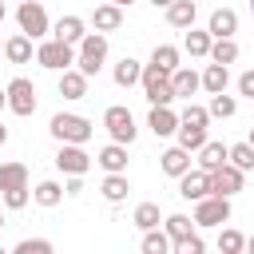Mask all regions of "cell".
Returning a JSON list of instances; mask_svg holds the SVG:
<instances>
[{"label": "cell", "mask_w": 254, "mask_h": 254, "mask_svg": "<svg viewBox=\"0 0 254 254\" xmlns=\"http://www.w3.org/2000/svg\"><path fill=\"white\" fill-rule=\"evenodd\" d=\"M103 60H107V32H87V36L75 44V67L91 79V75H99Z\"/></svg>", "instance_id": "obj_1"}, {"label": "cell", "mask_w": 254, "mask_h": 254, "mask_svg": "<svg viewBox=\"0 0 254 254\" xmlns=\"http://www.w3.org/2000/svg\"><path fill=\"white\" fill-rule=\"evenodd\" d=\"M48 131H52L60 143H87L95 127H91V119H83V115L56 111V115H52V123H48Z\"/></svg>", "instance_id": "obj_2"}, {"label": "cell", "mask_w": 254, "mask_h": 254, "mask_svg": "<svg viewBox=\"0 0 254 254\" xmlns=\"http://www.w3.org/2000/svg\"><path fill=\"white\" fill-rule=\"evenodd\" d=\"M16 24H20V32L32 36V40H44V36L52 32L48 8H44L40 0H20V4H16Z\"/></svg>", "instance_id": "obj_3"}, {"label": "cell", "mask_w": 254, "mask_h": 254, "mask_svg": "<svg viewBox=\"0 0 254 254\" xmlns=\"http://www.w3.org/2000/svg\"><path fill=\"white\" fill-rule=\"evenodd\" d=\"M143 95L147 103H175V87H171V71H163L159 64H143Z\"/></svg>", "instance_id": "obj_4"}, {"label": "cell", "mask_w": 254, "mask_h": 254, "mask_svg": "<svg viewBox=\"0 0 254 254\" xmlns=\"http://www.w3.org/2000/svg\"><path fill=\"white\" fill-rule=\"evenodd\" d=\"M103 127H107V135L115 139V143H135V135H139V127H135V115L123 107V103H111L107 111H103Z\"/></svg>", "instance_id": "obj_5"}, {"label": "cell", "mask_w": 254, "mask_h": 254, "mask_svg": "<svg viewBox=\"0 0 254 254\" xmlns=\"http://www.w3.org/2000/svg\"><path fill=\"white\" fill-rule=\"evenodd\" d=\"M36 64H40V67H48V71H64V67H71V64H75V48L52 36V40H44V44L36 48Z\"/></svg>", "instance_id": "obj_6"}, {"label": "cell", "mask_w": 254, "mask_h": 254, "mask_svg": "<svg viewBox=\"0 0 254 254\" xmlns=\"http://www.w3.org/2000/svg\"><path fill=\"white\" fill-rule=\"evenodd\" d=\"M230 222V198L226 194H202L194 202V226H222Z\"/></svg>", "instance_id": "obj_7"}, {"label": "cell", "mask_w": 254, "mask_h": 254, "mask_svg": "<svg viewBox=\"0 0 254 254\" xmlns=\"http://www.w3.org/2000/svg\"><path fill=\"white\" fill-rule=\"evenodd\" d=\"M4 91H8V111H12V115H32V111H36V83H32V79L16 75Z\"/></svg>", "instance_id": "obj_8"}, {"label": "cell", "mask_w": 254, "mask_h": 254, "mask_svg": "<svg viewBox=\"0 0 254 254\" xmlns=\"http://www.w3.org/2000/svg\"><path fill=\"white\" fill-rule=\"evenodd\" d=\"M56 167H60L64 175H87V171H91V155L83 151V143H60Z\"/></svg>", "instance_id": "obj_9"}, {"label": "cell", "mask_w": 254, "mask_h": 254, "mask_svg": "<svg viewBox=\"0 0 254 254\" xmlns=\"http://www.w3.org/2000/svg\"><path fill=\"white\" fill-rule=\"evenodd\" d=\"M242 183H246V171H238L234 163H222V167L210 171V194H226V198H234V194L242 190Z\"/></svg>", "instance_id": "obj_10"}, {"label": "cell", "mask_w": 254, "mask_h": 254, "mask_svg": "<svg viewBox=\"0 0 254 254\" xmlns=\"http://www.w3.org/2000/svg\"><path fill=\"white\" fill-rule=\"evenodd\" d=\"M179 194H183L187 202H198L202 194H210V171H202V167L183 171V175H179Z\"/></svg>", "instance_id": "obj_11"}, {"label": "cell", "mask_w": 254, "mask_h": 254, "mask_svg": "<svg viewBox=\"0 0 254 254\" xmlns=\"http://www.w3.org/2000/svg\"><path fill=\"white\" fill-rule=\"evenodd\" d=\"M147 127H151L159 139H167V135H175V127H179V111H171V103H151Z\"/></svg>", "instance_id": "obj_12"}, {"label": "cell", "mask_w": 254, "mask_h": 254, "mask_svg": "<svg viewBox=\"0 0 254 254\" xmlns=\"http://www.w3.org/2000/svg\"><path fill=\"white\" fill-rule=\"evenodd\" d=\"M52 36L75 48V44H79V40L87 36V20H83V16H60V20L52 24Z\"/></svg>", "instance_id": "obj_13"}, {"label": "cell", "mask_w": 254, "mask_h": 254, "mask_svg": "<svg viewBox=\"0 0 254 254\" xmlns=\"http://www.w3.org/2000/svg\"><path fill=\"white\" fill-rule=\"evenodd\" d=\"M91 28L95 32H119L123 28V8L119 4H95V12H91Z\"/></svg>", "instance_id": "obj_14"}, {"label": "cell", "mask_w": 254, "mask_h": 254, "mask_svg": "<svg viewBox=\"0 0 254 254\" xmlns=\"http://www.w3.org/2000/svg\"><path fill=\"white\" fill-rule=\"evenodd\" d=\"M36 40L32 36H24V32H16V36H8L4 40V60L8 64H32V56H36V48H32Z\"/></svg>", "instance_id": "obj_15"}, {"label": "cell", "mask_w": 254, "mask_h": 254, "mask_svg": "<svg viewBox=\"0 0 254 254\" xmlns=\"http://www.w3.org/2000/svg\"><path fill=\"white\" fill-rule=\"evenodd\" d=\"M159 171H163V175H171V179H179L183 171H190V151H187V147H179V143H175V147H167V151L159 155Z\"/></svg>", "instance_id": "obj_16"}, {"label": "cell", "mask_w": 254, "mask_h": 254, "mask_svg": "<svg viewBox=\"0 0 254 254\" xmlns=\"http://www.w3.org/2000/svg\"><path fill=\"white\" fill-rule=\"evenodd\" d=\"M171 87H175V99H190V95L202 87V79H198L194 67H183V64H179V67L171 71Z\"/></svg>", "instance_id": "obj_17"}, {"label": "cell", "mask_w": 254, "mask_h": 254, "mask_svg": "<svg viewBox=\"0 0 254 254\" xmlns=\"http://www.w3.org/2000/svg\"><path fill=\"white\" fill-rule=\"evenodd\" d=\"M60 95L64 99H87V75L79 67H64L60 71Z\"/></svg>", "instance_id": "obj_18"}, {"label": "cell", "mask_w": 254, "mask_h": 254, "mask_svg": "<svg viewBox=\"0 0 254 254\" xmlns=\"http://www.w3.org/2000/svg\"><path fill=\"white\" fill-rule=\"evenodd\" d=\"M198 79H202V91H206V95H218V91H226V83H230V67L210 60V64L202 67V75H198Z\"/></svg>", "instance_id": "obj_19"}, {"label": "cell", "mask_w": 254, "mask_h": 254, "mask_svg": "<svg viewBox=\"0 0 254 254\" xmlns=\"http://www.w3.org/2000/svg\"><path fill=\"white\" fill-rule=\"evenodd\" d=\"M95 163H99L107 175H115V171H127V143H115V139H111V143H107V147L95 155Z\"/></svg>", "instance_id": "obj_20"}, {"label": "cell", "mask_w": 254, "mask_h": 254, "mask_svg": "<svg viewBox=\"0 0 254 254\" xmlns=\"http://www.w3.org/2000/svg\"><path fill=\"white\" fill-rule=\"evenodd\" d=\"M194 16H198V4H194V0H171V4H167V24H171V28H183V32H187V28L194 24Z\"/></svg>", "instance_id": "obj_21"}, {"label": "cell", "mask_w": 254, "mask_h": 254, "mask_svg": "<svg viewBox=\"0 0 254 254\" xmlns=\"http://www.w3.org/2000/svg\"><path fill=\"white\" fill-rule=\"evenodd\" d=\"M206 32H210L214 40H218V36H234V32H238V12H234V8H214Z\"/></svg>", "instance_id": "obj_22"}, {"label": "cell", "mask_w": 254, "mask_h": 254, "mask_svg": "<svg viewBox=\"0 0 254 254\" xmlns=\"http://www.w3.org/2000/svg\"><path fill=\"white\" fill-rule=\"evenodd\" d=\"M210 40H214L210 32H202V28H194V24H190V28H187V36H183V52H187L190 60H206Z\"/></svg>", "instance_id": "obj_23"}, {"label": "cell", "mask_w": 254, "mask_h": 254, "mask_svg": "<svg viewBox=\"0 0 254 254\" xmlns=\"http://www.w3.org/2000/svg\"><path fill=\"white\" fill-rule=\"evenodd\" d=\"M32 202H36V206H44V210H52V206H60V202H64V187H60L56 179H44V183H36Z\"/></svg>", "instance_id": "obj_24"}, {"label": "cell", "mask_w": 254, "mask_h": 254, "mask_svg": "<svg viewBox=\"0 0 254 254\" xmlns=\"http://www.w3.org/2000/svg\"><path fill=\"white\" fill-rule=\"evenodd\" d=\"M194 155H198V167H202V171H214V167H222V163H226V143L206 139V143H202Z\"/></svg>", "instance_id": "obj_25"}, {"label": "cell", "mask_w": 254, "mask_h": 254, "mask_svg": "<svg viewBox=\"0 0 254 254\" xmlns=\"http://www.w3.org/2000/svg\"><path fill=\"white\" fill-rule=\"evenodd\" d=\"M99 190H103V198H107V202H123V198L131 194V183H127V171H115V175H107V179L99 183Z\"/></svg>", "instance_id": "obj_26"}, {"label": "cell", "mask_w": 254, "mask_h": 254, "mask_svg": "<svg viewBox=\"0 0 254 254\" xmlns=\"http://www.w3.org/2000/svg\"><path fill=\"white\" fill-rule=\"evenodd\" d=\"M206 60H214V64H234L238 60V44H234V36H218V40H210V52H206Z\"/></svg>", "instance_id": "obj_27"}, {"label": "cell", "mask_w": 254, "mask_h": 254, "mask_svg": "<svg viewBox=\"0 0 254 254\" xmlns=\"http://www.w3.org/2000/svg\"><path fill=\"white\" fill-rule=\"evenodd\" d=\"M111 75H115V83H119V87H135V83H139V75H143V64H139L135 56H123V60L115 64V71H111Z\"/></svg>", "instance_id": "obj_28"}, {"label": "cell", "mask_w": 254, "mask_h": 254, "mask_svg": "<svg viewBox=\"0 0 254 254\" xmlns=\"http://www.w3.org/2000/svg\"><path fill=\"white\" fill-rule=\"evenodd\" d=\"M163 230L171 234V246H175V242H183V238L194 234V218H187V214H167V218H163Z\"/></svg>", "instance_id": "obj_29"}, {"label": "cell", "mask_w": 254, "mask_h": 254, "mask_svg": "<svg viewBox=\"0 0 254 254\" xmlns=\"http://www.w3.org/2000/svg\"><path fill=\"white\" fill-rule=\"evenodd\" d=\"M143 254H171V234L167 230H159V226H151V230H143Z\"/></svg>", "instance_id": "obj_30"}, {"label": "cell", "mask_w": 254, "mask_h": 254, "mask_svg": "<svg viewBox=\"0 0 254 254\" xmlns=\"http://www.w3.org/2000/svg\"><path fill=\"white\" fill-rule=\"evenodd\" d=\"M28 187V167L24 163H0V190Z\"/></svg>", "instance_id": "obj_31"}, {"label": "cell", "mask_w": 254, "mask_h": 254, "mask_svg": "<svg viewBox=\"0 0 254 254\" xmlns=\"http://www.w3.org/2000/svg\"><path fill=\"white\" fill-rule=\"evenodd\" d=\"M206 111H210V119H230V115L238 111V99H234V95H226V91H218V95H210Z\"/></svg>", "instance_id": "obj_32"}, {"label": "cell", "mask_w": 254, "mask_h": 254, "mask_svg": "<svg viewBox=\"0 0 254 254\" xmlns=\"http://www.w3.org/2000/svg\"><path fill=\"white\" fill-rule=\"evenodd\" d=\"M175 135H179V147H187L190 155L206 143V127H187V123H179V127H175Z\"/></svg>", "instance_id": "obj_33"}, {"label": "cell", "mask_w": 254, "mask_h": 254, "mask_svg": "<svg viewBox=\"0 0 254 254\" xmlns=\"http://www.w3.org/2000/svg\"><path fill=\"white\" fill-rule=\"evenodd\" d=\"M131 222H135L139 230H151V226H159V222H163V214H159V202H139V206H135V214H131Z\"/></svg>", "instance_id": "obj_34"}, {"label": "cell", "mask_w": 254, "mask_h": 254, "mask_svg": "<svg viewBox=\"0 0 254 254\" xmlns=\"http://www.w3.org/2000/svg\"><path fill=\"white\" fill-rule=\"evenodd\" d=\"M179 56H183V52H179L175 44H155V52H151V64H159L163 71H175V67H179Z\"/></svg>", "instance_id": "obj_35"}, {"label": "cell", "mask_w": 254, "mask_h": 254, "mask_svg": "<svg viewBox=\"0 0 254 254\" xmlns=\"http://www.w3.org/2000/svg\"><path fill=\"white\" fill-rule=\"evenodd\" d=\"M226 163H234L238 171H254V147H250V143H234V147H226Z\"/></svg>", "instance_id": "obj_36"}, {"label": "cell", "mask_w": 254, "mask_h": 254, "mask_svg": "<svg viewBox=\"0 0 254 254\" xmlns=\"http://www.w3.org/2000/svg\"><path fill=\"white\" fill-rule=\"evenodd\" d=\"M179 123H187V127H206V123H210V111L198 107V103H187V107L179 111Z\"/></svg>", "instance_id": "obj_37"}, {"label": "cell", "mask_w": 254, "mask_h": 254, "mask_svg": "<svg viewBox=\"0 0 254 254\" xmlns=\"http://www.w3.org/2000/svg\"><path fill=\"white\" fill-rule=\"evenodd\" d=\"M0 194H4V206H8V210H24L28 198H32L28 187H12V190H0Z\"/></svg>", "instance_id": "obj_38"}, {"label": "cell", "mask_w": 254, "mask_h": 254, "mask_svg": "<svg viewBox=\"0 0 254 254\" xmlns=\"http://www.w3.org/2000/svg\"><path fill=\"white\" fill-rule=\"evenodd\" d=\"M242 246H246V238H242L238 230H222V234H218V250H222V254H238Z\"/></svg>", "instance_id": "obj_39"}, {"label": "cell", "mask_w": 254, "mask_h": 254, "mask_svg": "<svg viewBox=\"0 0 254 254\" xmlns=\"http://www.w3.org/2000/svg\"><path fill=\"white\" fill-rule=\"evenodd\" d=\"M16 254H52V242L48 238H20Z\"/></svg>", "instance_id": "obj_40"}, {"label": "cell", "mask_w": 254, "mask_h": 254, "mask_svg": "<svg viewBox=\"0 0 254 254\" xmlns=\"http://www.w3.org/2000/svg\"><path fill=\"white\" fill-rule=\"evenodd\" d=\"M171 250H175V254H202V250H206V242H202L198 234H190V238H183V242H175Z\"/></svg>", "instance_id": "obj_41"}, {"label": "cell", "mask_w": 254, "mask_h": 254, "mask_svg": "<svg viewBox=\"0 0 254 254\" xmlns=\"http://www.w3.org/2000/svg\"><path fill=\"white\" fill-rule=\"evenodd\" d=\"M238 95H246V99H254V67L238 75Z\"/></svg>", "instance_id": "obj_42"}, {"label": "cell", "mask_w": 254, "mask_h": 254, "mask_svg": "<svg viewBox=\"0 0 254 254\" xmlns=\"http://www.w3.org/2000/svg\"><path fill=\"white\" fill-rule=\"evenodd\" d=\"M79 190H83V175H67V183H64V194H67V198H75Z\"/></svg>", "instance_id": "obj_43"}, {"label": "cell", "mask_w": 254, "mask_h": 254, "mask_svg": "<svg viewBox=\"0 0 254 254\" xmlns=\"http://www.w3.org/2000/svg\"><path fill=\"white\" fill-rule=\"evenodd\" d=\"M4 107H8V91L0 87V111H4Z\"/></svg>", "instance_id": "obj_44"}, {"label": "cell", "mask_w": 254, "mask_h": 254, "mask_svg": "<svg viewBox=\"0 0 254 254\" xmlns=\"http://www.w3.org/2000/svg\"><path fill=\"white\" fill-rule=\"evenodd\" d=\"M4 143H8V127L0 123V147H4Z\"/></svg>", "instance_id": "obj_45"}, {"label": "cell", "mask_w": 254, "mask_h": 254, "mask_svg": "<svg viewBox=\"0 0 254 254\" xmlns=\"http://www.w3.org/2000/svg\"><path fill=\"white\" fill-rule=\"evenodd\" d=\"M4 16H8V4H4V0H0V24H4Z\"/></svg>", "instance_id": "obj_46"}, {"label": "cell", "mask_w": 254, "mask_h": 254, "mask_svg": "<svg viewBox=\"0 0 254 254\" xmlns=\"http://www.w3.org/2000/svg\"><path fill=\"white\" fill-rule=\"evenodd\" d=\"M111 4H119V8H131V4H135V0H111Z\"/></svg>", "instance_id": "obj_47"}, {"label": "cell", "mask_w": 254, "mask_h": 254, "mask_svg": "<svg viewBox=\"0 0 254 254\" xmlns=\"http://www.w3.org/2000/svg\"><path fill=\"white\" fill-rule=\"evenodd\" d=\"M151 4H155V8H167V4H171V0H151Z\"/></svg>", "instance_id": "obj_48"}, {"label": "cell", "mask_w": 254, "mask_h": 254, "mask_svg": "<svg viewBox=\"0 0 254 254\" xmlns=\"http://www.w3.org/2000/svg\"><path fill=\"white\" fill-rule=\"evenodd\" d=\"M246 250H250V254H254V238H246Z\"/></svg>", "instance_id": "obj_49"}, {"label": "cell", "mask_w": 254, "mask_h": 254, "mask_svg": "<svg viewBox=\"0 0 254 254\" xmlns=\"http://www.w3.org/2000/svg\"><path fill=\"white\" fill-rule=\"evenodd\" d=\"M246 143H250V147H254V127H250V139H246Z\"/></svg>", "instance_id": "obj_50"}, {"label": "cell", "mask_w": 254, "mask_h": 254, "mask_svg": "<svg viewBox=\"0 0 254 254\" xmlns=\"http://www.w3.org/2000/svg\"><path fill=\"white\" fill-rule=\"evenodd\" d=\"M0 230H4V214H0Z\"/></svg>", "instance_id": "obj_51"}, {"label": "cell", "mask_w": 254, "mask_h": 254, "mask_svg": "<svg viewBox=\"0 0 254 254\" xmlns=\"http://www.w3.org/2000/svg\"><path fill=\"white\" fill-rule=\"evenodd\" d=\"M250 16H254V0H250Z\"/></svg>", "instance_id": "obj_52"}, {"label": "cell", "mask_w": 254, "mask_h": 254, "mask_svg": "<svg viewBox=\"0 0 254 254\" xmlns=\"http://www.w3.org/2000/svg\"><path fill=\"white\" fill-rule=\"evenodd\" d=\"M0 52H4V40H0Z\"/></svg>", "instance_id": "obj_53"}, {"label": "cell", "mask_w": 254, "mask_h": 254, "mask_svg": "<svg viewBox=\"0 0 254 254\" xmlns=\"http://www.w3.org/2000/svg\"><path fill=\"white\" fill-rule=\"evenodd\" d=\"M250 103H254V99H250Z\"/></svg>", "instance_id": "obj_54"}]
</instances>
